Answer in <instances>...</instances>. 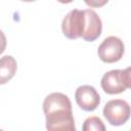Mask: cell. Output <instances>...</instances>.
I'll return each mask as SVG.
<instances>
[{
    "instance_id": "cell-2",
    "label": "cell",
    "mask_w": 131,
    "mask_h": 131,
    "mask_svg": "<svg viewBox=\"0 0 131 131\" xmlns=\"http://www.w3.org/2000/svg\"><path fill=\"white\" fill-rule=\"evenodd\" d=\"M102 90L107 94H119L130 88V68L112 70L105 73L100 82Z\"/></svg>"
},
{
    "instance_id": "cell-8",
    "label": "cell",
    "mask_w": 131,
    "mask_h": 131,
    "mask_svg": "<svg viewBox=\"0 0 131 131\" xmlns=\"http://www.w3.org/2000/svg\"><path fill=\"white\" fill-rule=\"evenodd\" d=\"M17 70V63L13 56L5 55L0 58V85L10 81Z\"/></svg>"
},
{
    "instance_id": "cell-10",
    "label": "cell",
    "mask_w": 131,
    "mask_h": 131,
    "mask_svg": "<svg viewBox=\"0 0 131 131\" xmlns=\"http://www.w3.org/2000/svg\"><path fill=\"white\" fill-rule=\"evenodd\" d=\"M84 2L89 6V7H92V8H99V7H102L104 6L108 0H84Z\"/></svg>"
},
{
    "instance_id": "cell-4",
    "label": "cell",
    "mask_w": 131,
    "mask_h": 131,
    "mask_svg": "<svg viewBox=\"0 0 131 131\" xmlns=\"http://www.w3.org/2000/svg\"><path fill=\"white\" fill-rule=\"evenodd\" d=\"M125 46L123 41L116 36L106 37L98 46V57L106 63H113L119 61L124 54Z\"/></svg>"
},
{
    "instance_id": "cell-1",
    "label": "cell",
    "mask_w": 131,
    "mask_h": 131,
    "mask_svg": "<svg viewBox=\"0 0 131 131\" xmlns=\"http://www.w3.org/2000/svg\"><path fill=\"white\" fill-rule=\"evenodd\" d=\"M46 128L49 131H75V120L70 98L60 92L47 95L43 101Z\"/></svg>"
},
{
    "instance_id": "cell-5",
    "label": "cell",
    "mask_w": 131,
    "mask_h": 131,
    "mask_svg": "<svg viewBox=\"0 0 131 131\" xmlns=\"http://www.w3.org/2000/svg\"><path fill=\"white\" fill-rule=\"evenodd\" d=\"M61 30L63 35L71 40L82 37L84 30V11L79 9L71 10L62 19Z\"/></svg>"
},
{
    "instance_id": "cell-3",
    "label": "cell",
    "mask_w": 131,
    "mask_h": 131,
    "mask_svg": "<svg viewBox=\"0 0 131 131\" xmlns=\"http://www.w3.org/2000/svg\"><path fill=\"white\" fill-rule=\"evenodd\" d=\"M103 116L113 126H121L130 118V105L126 100L113 99L105 103Z\"/></svg>"
},
{
    "instance_id": "cell-11",
    "label": "cell",
    "mask_w": 131,
    "mask_h": 131,
    "mask_svg": "<svg viewBox=\"0 0 131 131\" xmlns=\"http://www.w3.org/2000/svg\"><path fill=\"white\" fill-rule=\"evenodd\" d=\"M6 44H7V41H6V37L4 35V33L0 30V54H2L6 48Z\"/></svg>"
},
{
    "instance_id": "cell-13",
    "label": "cell",
    "mask_w": 131,
    "mask_h": 131,
    "mask_svg": "<svg viewBox=\"0 0 131 131\" xmlns=\"http://www.w3.org/2000/svg\"><path fill=\"white\" fill-rule=\"evenodd\" d=\"M20 1H24V2H33V1H36V0H20Z\"/></svg>"
},
{
    "instance_id": "cell-12",
    "label": "cell",
    "mask_w": 131,
    "mask_h": 131,
    "mask_svg": "<svg viewBox=\"0 0 131 131\" xmlns=\"http://www.w3.org/2000/svg\"><path fill=\"white\" fill-rule=\"evenodd\" d=\"M59 3H62V4H68V3H71L73 2L74 0H57Z\"/></svg>"
},
{
    "instance_id": "cell-6",
    "label": "cell",
    "mask_w": 131,
    "mask_h": 131,
    "mask_svg": "<svg viewBox=\"0 0 131 131\" xmlns=\"http://www.w3.org/2000/svg\"><path fill=\"white\" fill-rule=\"evenodd\" d=\"M77 104L85 112L94 111L100 103V96L96 89L90 85L79 86L75 92Z\"/></svg>"
},
{
    "instance_id": "cell-9",
    "label": "cell",
    "mask_w": 131,
    "mask_h": 131,
    "mask_svg": "<svg viewBox=\"0 0 131 131\" xmlns=\"http://www.w3.org/2000/svg\"><path fill=\"white\" fill-rule=\"evenodd\" d=\"M82 129L83 131H104L105 126L103 125V122L101 121L100 118L96 116H92L84 121Z\"/></svg>"
},
{
    "instance_id": "cell-7",
    "label": "cell",
    "mask_w": 131,
    "mask_h": 131,
    "mask_svg": "<svg viewBox=\"0 0 131 131\" xmlns=\"http://www.w3.org/2000/svg\"><path fill=\"white\" fill-rule=\"evenodd\" d=\"M84 11V30L82 37L85 41L93 42L101 34L102 23L98 14L91 9H86Z\"/></svg>"
}]
</instances>
